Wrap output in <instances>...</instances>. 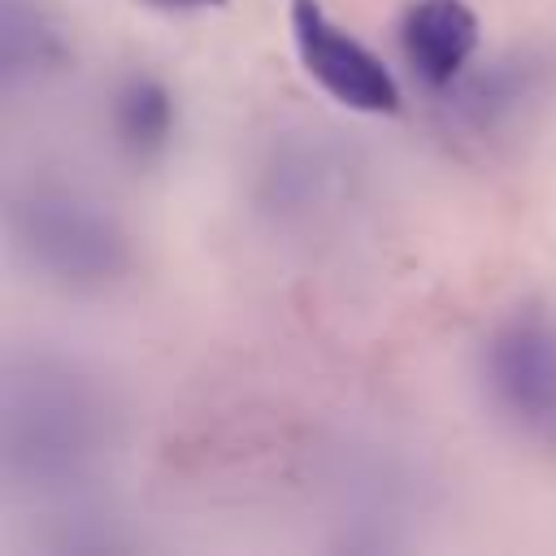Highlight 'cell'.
<instances>
[{
	"label": "cell",
	"mask_w": 556,
	"mask_h": 556,
	"mask_svg": "<svg viewBox=\"0 0 556 556\" xmlns=\"http://www.w3.org/2000/svg\"><path fill=\"white\" fill-rule=\"evenodd\" d=\"M287 26L304 74L343 109L352 113H395L400 83L356 35H348L317 0H291Z\"/></svg>",
	"instance_id": "cell-5"
},
{
	"label": "cell",
	"mask_w": 556,
	"mask_h": 556,
	"mask_svg": "<svg viewBox=\"0 0 556 556\" xmlns=\"http://www.w3.org/2000/svg\"><path fill=\"white\" fill-rule=\"evenodd\" d=\"M70 56L65 26L39 0H0V83L9 96L56 78Z\"/></svg>",
	"instance_id": "cell-8"
},
{
	"label": "cell",
	"mask_w": 556,
	"mask_h": 556,
	"mask_svg": "<svg viewBox=\"0 0 556 556\" xmlns=\"http://www.w3.org/2000/svg\"><path fill=\"white\" fill-rule=\"evenodd\" d=\"M356 182V161L334 135L282 130L252 169V204L278 230H308L334 217Z\"/></svg>",
	"instance_id": "cell-4"
},
{
	"label": "cell",
	"mask_w": 556,
	"mask_h": 556,
	"mask_svg": "<svg viewBox=\"0 0 556 556\" xmlns=\"http://www.w3.org/2000/svg\"><path fill=\"white\" fill-rule=\"evenodd\" d=\"M400 48L430 91H447L473 65L478 13L465 0H408L400 13Z\"/></svg>",
	"instance_id": "cell-7"
},
{
	"label": "cell",
	"mask_w": 556,
	"mask_h": 556,
	"mask_svg": "<svg viewBox=\"0 0 556 556\" xmlns=\"http://www.w3.org/2000/svg\"><path fill=\"white\" fill-rule=\"evenodd\" d=\"M113 413L100 382L56 352L30 348L4 361L0 382V478L13 500L83 508L104 452Z\"/></svg>",
	"instance_id": "cell-1"
},
{
	"label": "cell",
	"mask_w": 556,
	"mask_h": 556,
	"mask_svg": "<svg viewBox=\"0 0 556 556\" xmlns=\"http://www.w3.org/2000/svg\"><path fill=\"white\" fill-rule=\"evenodd\" d=\"M491 408L530 443L556 452V317L517 308L482 343Z\"/></svg>",
	"instance_id": "cell-3"
},
{
	"label": "cell",
	"mask_w": 556,
	"mask_h": 556,
	"mask_svg": "<svg viewBox=\"0 0 556 556\" xmlns=\"http://www.w3.org/2000/svg\"><path fill=\"white\" fill-rule=\"evenodd\" d=\"M109 130L122 156H130L135 165L161 161L178 130L174 91L152 74H126L109 100Z\"/></svg>",
	"instance_id": "cell-9"
},
{
	"label": "cell",
	"mask_w": 556,
	"mask_h": 556,
	"mask_svg": "<svg viewBox=\"0 0 556 556\" xmlns=\"http://www.w3.org/2000/svg\"><path fill=\"white\" fill-rule=\"evenodd\" d=\"M9 243L17 261L43 282L96 295L130 274V235L87 191L65 182H22L9 195Z\"/></svg>",
	"instance_id": "cell-2"
},
{
	"label": "cell",
	"mask_w": 556,
	"mask_h": 556,
	"mask_svg": "<svg viewBox=\"0 0 556 556\" xmlns=\"http://www.w3.org/2000/svg\"><path fill=\"white\" fill-rule=\"evenodd\" d=\"M547 83V61L534 52H508L486 65H469L443 96L447 122L469 139H491L521 122L530 104H539Z\"/></svg>",
	"instance_id": "cell-6"
},
{
	"label": "cell",
	"mask_w": 556,
	"mask_h": 556,
	"mask_svg": "<svg viewBox=\"0 0 556 556\" xmlns=\"http://www.w3.org/2000/svg\"><path fill=\"white\" fill-rule=\"evenodd\" d=\"M139 4L156 13H208V9H222L226 0H139Z\"/></svg>",
	"instance_id": "cell-10"
}]
</instances>
